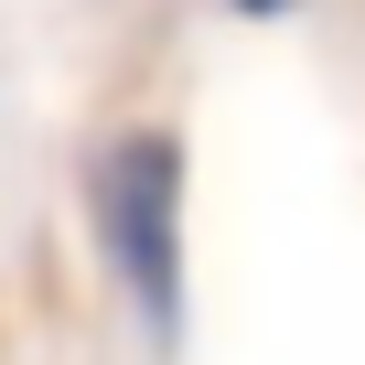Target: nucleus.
<instances>
[{"label": "nucleus", "instance_id": "nucleus-1", "mask_svg": "<svg viewBox=\"0 0 365 365\" xmlns=\"http://www.w3.org/2000/svg\"><path fill=\"white\" fill-rule=\"evenodd\" d=\"M76 205H86V247H97L118 312L140 322V344L172 354L194 322V150H182V129L172 118L97 129Z\"/></svg>", "mask_w": 365, "mask_h": 365}, {"label": "nucleus", "instance_id": "nucleus-2", "mask_svg": "<svg viewBox=\"0 0 365 365\" xmlns=\"http://www.w3.org/2000/svg\"><path fill=\"white\" fill-rule=\"evenodd\" d=\"M226 11H247V22H279V11H301V0H226Z\"/></svg>", "mask_w": 365, "mask_h": 365}]
</instances>
